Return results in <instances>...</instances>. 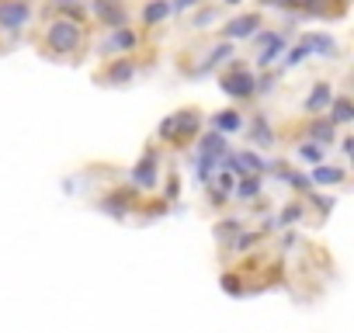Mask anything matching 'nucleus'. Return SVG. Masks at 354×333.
<instances>
[{
    "instance_id": "obj_6",
    "label": "nucleus",
    "mask_w": 354,
    "mask_h": 333,
    "mask_svg": "<svg viewBox=\"0 0 354 333\" xmlns=\"http://www.w3.org/2000/svg\"><path fill=\"white\" fill-rule=\"evenodd\" d=\"M156 178H160V146L149 142V146L142 149V156L132 163L129 188H136V191H153V188H156Z\"/></svg>"
},
{
    "instance_id": "obj_37",
    "label": "nucleus",
    "mask_w": 354,
    "mask_h": 333,
    "mask_svg": "<svg viewBox=\"0 0 354 333\" xmlns=\"http://www.w3.org/2000/svg\"><path fill=\"white\" fill-rule=\"evenodd\" d=\"M223 4H226V8H236V4H243V0H223Z\"/></svg>"
},
{
    "instance_id": "obj_34",
    "label": "nucleus",
    "mask_w": 354,
    "mask_h": 333,
    "mask_svg": "<svg viewBox=\"0 0 354 333\" xmlns=\"http://www.w3.org/2000/svg\"><path fill=\"white\" fill-rule=\"evenodd\" d=\"M226 202H230V195H223L216 184H209V205H212V209H223Z\"/></svg>"
},
{
    "instance_id": "obj_20",
    "label": "nucleus",
    "mask_w": 354,
    "mask_h": 333,
    "mask_svg": "<svg viewBox=\"0 0 354 333\" xmlns=\"http://www.w3.org/2000/svg\"><path fill=\"white\" fill-rule=\"evenodd\" d=\"M285 46H288V35H285V32H271V39L264 42V49H261V56H257V66L278 63V56L285 53Z\"/></svg>"
},
{
    "instance_id": "obj_16",
    "label": "nucleus",
    "mask_w": 354,
    "mask_h": 333,
    "mask_svg": "<svg viewBox=\"0 0 354 333\" xmlns=\"http://www.w3.org/2000/svg\"><path fill=\"white\" fill-rule=\"evenodd\" d=\"M347 181V166H333V163H316L313 171H309V184L316 188H337Z\"/></svg>"
},
{
    "instance_id": "obj_33",
    "label": "nucleus",
    "mask_w": 354,
    "mask_h": 333,
    "mask_svg": "<svg viewBox=\"0 0 354 333\" xmlns=\"http://www.w3.org/2000/svg\"><path fill=\"white\" fill-rule=\"evenodd\" d=\"M198 4H202V0H170V15H185V11H192Z\"/></svg>"
},
{
    "instance_id": "obj_35",
    "label": "nucleus",
    "mask_w": 354,
    "mask_h": 333,
    "mask_svg": "<svg viewBox=\"0 0 354 333\" xmlns=\"http://www.w3.org/2000/svg\"><path fill=\"white\" fill-rule=\"evenodd\" d=\"M261 8H285V11H292V0H257Z\"/></svg>"
},
{
    "instance_id": "obj_2",
    "label": "nucleus",
    "mask_w": 354,
    "mask_h": 333,
    "mask_svg": "<svg viewBox=\"0 0 354 333\" xmlns=\"http://www.w3.org/2000/svg\"><path fill=\"white\" fill-rule=\"evenodd\" d=\"M202 108H181L167 115L160 125H156V146H174V149H188L198 135H202Z\"/></svg>"
},
{
    "instance_id": "obj_17",
    "label": "nucleus",
    "mask_w": 354,
    "mask_h": 333,
    "mask_svg": "<svg viewBox=\"0 0 354 333\" xmlns=\"http://www.w3.org/2000/svg\"><path fill=\"white\" fill-rule=\"evenodd\" d=\"M209 125H212V132H219V135H236V132H243V111L223 108V111L209 115Z\"/></svg>"
},
{
    "instance_id": "obj_10",
    "label": "nucleus",
    "mask_w": 354,
    "mask_h": 333,
    "mask_svg": "<svg viewBox=\"0 0 354 333\" xmlns=\"http://www.w3.org/2000/svg\"><path fill=\"white\" fill-rule=\"evenodd\" d=\"M46 15L49 18H66L77 25H91V11L84 0H46Z\"/></svg>"
},
{
    "instance_id": "obj_23",
    "label": "nucleus",
    "mask_w": 354,
    "mask_h": 333,
    "mask_svg": "<svg viewBox=\"0 0 354 333\" xmlns=\"http://www.w3.org/2000/svg\"><path fill=\"white\" fill-rule=\"evenodd\" d=\"M261 240H264V233H261V229H240L226 247H230L233 254H240V257H243V254H250V247H257Z\"/></svg>"
},
{
    "instance_id": "obj_7",
    "label": "nucleus",
    "mask_w": 354,
    "mask_h": 333,
    "mask_svg": "<svg viewBox=\"0 0 354 333\" xmlns=\"http://www.w3.org/2000/svg\"><path fill=\"white\" fill-rule=\"evenodd\" d=\"M87 11H91V18H94L101 28H108V32L125 28V25L132 21V8H129V0H91Z\"/></svg>"
},
{
    "instance_id": "obj_28",
    "label": "nucleus",
    "mask_w": 354,
    "mask_h": 333,
    "mask_svg": "<svg viewBox=\"0 0 354 333\" xmlns=\"http://www.w3.org/2000/svg\"><path fill=\"white\" fill-rule=\"evenodd\" d=\"M285 181H288V184H292V188L302 195V202H306V198L316 191V188L309 184V178H306V174H299V171H288V174H285Z\"/></svg>"
},
{
    "instance_id": "obj_24",
    "label": "nucleus",
    "mask_w": 354,
    "mask_h": 333,
    "mask_svg": "<svg viewBox=\"0 0 354 333\" xmlns=\"http://www.w3.org/2000/svg\"><path fill=\"white\" fill-rule=\"evenodd\" d=\"M240 229H243V219H236V216H226V219H219V222H216V240H219V243H230V240H233Z\"/></svg>"
},
{
    "instance_id": "obj_19",
    "label": "nucleus",
    "mask_w": 354,
    "mask_h": 333,
    "mask_svg": "<svg viewBox=\"0 0 354 333\" xmlns=\"http://www.w3.org/2000/svg\"><path fill=\"white\" fill-rule=\"evenodd\" d=\"M261 191H264V178L261 174H247V178H240L233 184V198L236 202H257Z\"/></svg>"
},
{
    "instance_id": "obj_22",
    "label": "nucleus",
    "mask_w": 354,
    "mask_h": 333,
    "mask_svg": "<svg viewBox=\"0 0 354 333\" xmlns=\"http://www.w3.org/2000/svg\"><path fill=\"white\" fill-rule=\"evenodd\" d=\"M170 18V0H146L142 4V25L146 28H156Z\"/></svg>"
},
{
    "instance_id": "obj_13",
    "label": "nucleus",
    "mask_w": 354,
    "mask_h": 333,
    "mask_svg": "<svg viewBox=\"0 0 354 333\" xmlns=\"http://www.w3.org/2000/svg\"><path fill=\"white\" fill-rule=\"evenodd\" d=\"M299 46H306V49H309V56H313V53H316V56H323V59H337V56H340L337 39H333V35H323V32H306V35L299 39Z\"/></svg>"
},
{
    "instance_id": "obj_27",
    "label": "nucleus",
    "mask_w": 354,
    "mask_h": 333,
    "mask_svg": "<svg viewBox=\"0 0 354 333\" xmlns=\"http://www.w3.org/2000/svg\"><path fill=\"white\" fill-rule=\"evenodd\" d=\"M163 202L170 205V202H177V198H181V174H177V171H170L167 174V181H163Z\"/></svg>"
},
{
    "instance_id": "obj_26",
    "label": "nucleus",
    "mask_w": 354,
    "mask_h": 333,
    "mask_svg": "<svg viewBox=\"0 0 354 333\" xmlns=\"http://www.w3.org/2000/svg\"><path fill=\"white\" fill-rule=\"evenodd\" d=\"M274 219H278V229L281 226H295L299 219H306V202H288L281 209V216H274Z\"/></svg>"
},
{
    "instance_id": "obj_31",
    "label": "nucleus",
    "mask_w": 354,
    "mask_h": 333,
    "mask_svg": "<svg viewBox=\"0 0 354 333\" xmlns=\"http://www.w3.org/2000/svg\"><path fill=\"white\" fill-rule=\"evenodd\" d=\"M306 59H309V49H306V46H292L288 56H285V66H299V63H306Z\"/></svg>"
},
{
    "instance_id": "obj_14",
    "label": "nucleus",
    "mask_w": 354,
    "mask_h": 333,
    "mask_svg": "<svg viewBox=\"0 0 354 333\" xmlns=\"http://www.w3.org/2000/svg\"><path fill=\"white\" fill-rule=\"evenodd\" d=\"M330 101H333V84L330 80H313V91H309L302 108H306L309 118H316V115H323L330 108Z\"/></svg>"
},
{
    "instance_id": "obj_12",
    "label": "nucleus",
    "mask_w": 354,
    "mask_h": 333,
    "mask_svg": "<svg viewBox=\"0 0 354 333\" xmlns=\"http://www.w3.org/2000/svg\"><path fill=\"white\" fill-rule=\"evenodd\" d=\"M302 135H306L313 146H333V139H337V125H333L326 115H316V118L306 122Z\"/></svg>"
},
{
    "instance_id": "obj_36",
    "label": "nucleus",
    "mask_w": 354,
    "mask_h": 333,
    "mask_svg": "<svg viewBox=\"0 0 354 333\" xmlns=\"http://www.w3.org/2000/svg\"><path fill=\"white\" fill-rule=\"evenodd\" d=\"M340 149H344V156H351V153H354V142H351V139L344 135V142H340Z\"/></svg>"
},
{
    "instance_id": "obj_1",
    "label": "nucleus",
    "mask_w": 354,
    "mask_h": 333,
    "mask_svg": "<svg viewBox=\"0 0 354 333\" xmlns=\"http://www.w3.org/2000/svg\"><path fill=\"white\" fill-rule=\"evenodd\" d=\"M39 49L56 59H80L91 46V28L87 25H77V21H66V18H49L39 32Z\"/></svg>"
},
{
    "instance_id": "obj_11",
    "label": "nucleus",
    "mask_w": 354,
    "mask_h": 333,
    "mask_svg": "<svg viewBox=\"0 0 354 333\" xmlns=\"http://www.w3.org/2000/svg\"><path fill=\"white\" fill-rule=\"evenodd\" d=\"M261 25H264V15H261V11H247V15L233 18V21L223 28V42H233V39H254Z\"/></svg>"
},
{
    "instance_id": "obj_4",
    "label": "nucleus",
    "mask_w": 354,
    "mask_h": 333,
    "mask_svg": "<svg viewBox=\"0 0 354 333\" xmlns=\"http://www.w3.org/2000/svg\"><path fill=\"white\" fill-rule=\"evenodd\" d=\"M139 49H142V32L132 28V25H125V28L108 32V35L94 46V56H101V59L108 63V59H118V56H136Z\"/></svg>"
},
{
    "instance_id": "obj_25",
    "label": "nucleus",
    "mask_w": 354,
    "mask_h": 333,
    "mask_svg": "<svg viewBox=\"0 0 354 333\" xmlns=\"http://www.w3.org/2000/svg\"><path fill=\"white\" fill-rule=\"evenodd\" d=\"M219 15H223V11H219L216 4H205V8H202V11H198V15L188 21V28H192V32H202V28H209L212 21H219Z\"/></svg>"
},
{
    "instance_id": "obj_30",
    "label": "nucleus",
    "mask_w": 354,
    "mask_h": 333,
    "mask_svg": "<svg viewBox=\"0 0 354 333\" xmlns=\"http://www.w3.org/2000/svg\"><path fill=\"white\" fill-rule=\"evenodd\" d=\"M223 288L230 292V295H247V285L240 281V274H233V271H226L223 274Z\"/></svg>"
},
{
    "instance_id": "obj_29",
    "label": "nucleus",
    "mask_w": 354,
    "mask_h": 333,
    "mask_svg": "<svg viewBox=\"0 0 354 333\" xmlns=\"http://www.w3.org/2000/svg\"><path fill=\"white\" fill-rule=\"evenodd\" d=\"M295 156L309 160L313 166H316V163H323V149H319V146H313V142H295Z\"/></svg>"
},
{
    "instance_id": "obj_18",
    "label": "nucleus",
    "mask_w": 354,
    "mask_h": 333,
    "mask_svg": "<svg viewBox=\"0 0 354 333\" xmlns=\"http://www.w3.org/2000/svg\"><path fill=\"white\" fill-rule=\"evenodd\" d=\"M195 149H198V156L223 160V156L230 153V139H226V135H219V132H205V135H198V139H195Z\"/></svg>"
},
{
    "instance_id": "obj_21",
    "label": "nucleus",
    "mask_w": 354,
    "mask_h": 333,
    "mask_svg": "<svg viewBox=\"0 0 354 333\" xmlns=\"http://www.w3.org/2000/svg\"><path fill=\"white\" fill-rule=\"evenodd\" d=\"M330 115V122L333 125H351V118H354V104H351V94H333V101H330V108H326Z\"/></svg>"
},
{
    "instance_id": "obj_8",
    "label": "nucleus",
    "mask_w": 354,
    "mask_h": 333,
    "mask_svg": "<svg viewBox=\"0 0 354 333\" xmlns=\"http://www.w3.org/2000/svg\"><path fill=\"white\" fill-rule=\"evenodd\" d=\"M136 77H139V59H136V56L108 59V63L94 73V80H97L101 87H129Z\"/></svg>"
},
{
    "instance_id": "obj_15",
    "label": "nucleus",
    "mask_w": 354,
    "mask_h": 333,
    "mask_svg": "<svg viewBox=\"0 0 354 333\" xmlns=\"http://www.w3.org/2000/svg\"><path fill=\"white\" fill-rule=\"evenodd\" d=\"M247 139H250L254 146H261V149H268V146L278 142V132L271 129V122H268L264 111H254V118H250V125H247Z\"/></svg>"
},
{
    "instance_id": "obj_32",
    "label": "nucleus",
    "mask_w": 354,
    "mask_h": 333,
    "mask_svg": "<svg viewBox=\"0 0 354 333\" xmlns=\"http://www.w3.org/2000/svg\"><path fill=\"white\" fill-rule=\"evenodd\" d=\"M163 212H167V202H163V198H153V202L142 205V216H146V219H156V216H163Z\"/></svg>"
},
{
    "instance_id": "obj_9",
    "label": "nucleus",
    "mask_w": 354,
    "mask_h": 333,
    "mask_svg": "<svg viewBox=\"0 0 354 333\" xmlns=\"http://www.w3.org/2000/svg\"><path fill=\"white\" fill-rule=\"evenodd\" d=\"M139 205H142V198L136 188H115V191H104V198H97V209L115 219H129Z\"/></svg>"
},
{
    "instance_id": "obj_5",
    "label": "nucleus",
    "mask_w": 354,
    "mask_h": 333,
    "mask_svg": "<svg viewBox=\"0 0 354 333\" xmlns=\"http://www.w3.org/2000/svg\"><path fill=\"white\" fill-rule=\"evenodd\" d=\"M254 84H257V77H254L250 63H243V59H233L226 70H219V87L230 97H236V101H250L254 97Z\"/></svg>"
},
{
    "instance_id": "obj_3",
    "label": "nucleus",
    "mask_w": 354,
    "mask_h": 333,
    "mask_svg": "<svg viewBox=\"0 0 354 333\" xmlns=\"http://www.w3.org/2000/svg\"><path fill=\"white\" fill-rule=\"evenodd\" d=\"M35 18V0H0V39L18 42Z\"/></svg>"
}]
</instances>
